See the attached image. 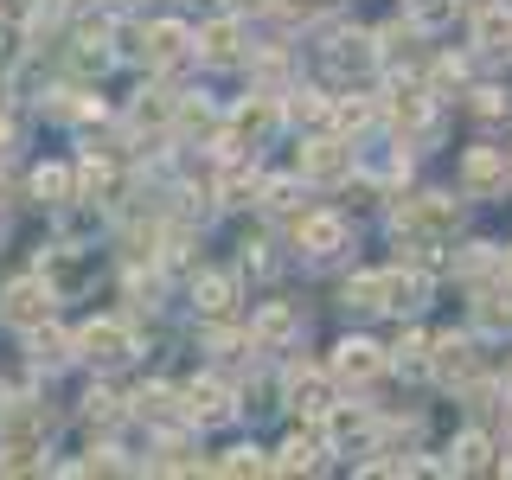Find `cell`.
<instances>
[{
    "instance_id": "cb8c5ba5",
    "label": "cell",
    "mask_w": 512,
    "mask_h": 480,
    "mask_svg": "<svg viewBox=\"0 0 512 480\" xmlns=\"http://www.w3.org/2000/svg\"><path fill=\"white\" fill-rule=\"evenodd\" d=\"M455 7H461V0H404V13H410L416 32H442L448 20H455Z\"/></svg>"
},
{
    "instance_id": "5bb4252c",
    "label": "cell",
    "mask_w": 512,
    "mask_h": 480,
    "mask_svg": "<svg viewBox=\"0 0 512 480\" xmlns=\"http://www.w3.org/2000/svg\"><path fill=\"white\" fill-rule=\"evenodd\" d=\"M288 410H301V416H327V404H333V384L320 378V372H308V365H295L288 372Z\"/></svg>"
},
{
    "instance_id": "7c38bea8",
    "label": "cell",
    "mask_w": 512,
    "mask_h": 480,
    "mask_svg": "<svg viewBox=\"0 0 512 480\" xmlns=\"http://www.w3.org/2000/svg\"><path fill=\"white\" fill-rule=\"evenodd\" d=\"M327 442H333V448H372V442H378V416H372V410H340V404H327Z\"/></svg>"
},
{
    "instance_id": "f546056e",
    "label": "cell",
    "mask_w": 512,
    "mask_h": 480,
    "mask_svg": "<svg viewBox=\"0 0 512 480\" xmlns=\"http://www.w3.org/2000/svg\"><path fill=\"white\" fill-rule=\"evenodd\" d=\"M135 416H154V423H167V416H173V391H167V384H148V391L135 397Z\"/></svg>"
},
{
    "instance_id": "7a4b0ae2",
    "label": "cell",
    "mask_w": 512,
    "mask_h": 480,
    "mask_svg": "<svg viewBox=\"0 0 512 480\" xmlns=\"http://www.w3.org/2000/svg\"><path fill=\"white\" fill-rule=\"evenodd\" d=\"M71 352H77V359H90L96 372H116V365L135 359V333H128L122 320H109V314H103V320H90V327L71 340Z\"/></svg>"
},
{
    "instance_id": "74e56055",
    "label": "cell",
    "mask_w": 512,
    "mask_h": 480,
    "mask_svg": "<svg viewBox=\"0 0 512 480\" xmlns=\"http://www.w3.org/2000/svg\"><path fill=\"white\" fill-rule=\"evenodd\" d=\"M84 410L96 416V423H116V397H109V391H90V397H84Z\"/></svg>"
},
{
    "instance_id": "836d02e7",
    "label": "cell",
    "mask_w": 512,
    "mask_h": 480,
    "mask_svg": "<svg viewBox=\"0 0 512 480\" xmlns=\"http://www.w3.org/2000/svg\"><path fill=\"white\" fill-rule=\"evenodd\" d=\"M423 352H429V340H416V333H410V340L397 346V372H404V378H423V372H429Z\"/></svg>"
},
{
    "instance_id": "30bf717a",
    "label": "cell",
    "mask_w": 512,
    "mask_h": 480,
    "mask_svg": "<svg viewBox=\"0 0 512 480\" xmlns=\"http://www.w3.org/2000/svg\"><path fill=\"white\" fill-rule=\"evenodd\" d=\"M192 58H205V64H237V58H244V26H237V20L199 26V32H192Z\"/></svg>"
},
{
    "instance_id": "9a60e30c",
    "label": "cell",
    "mask_w": 512,
    "mask_h": 480,
    "mask_svg": "<svg viewBox=\"0 0 512 480\" xmlns=\"http://www.w3.org/2000/svg\"><path fill=\"white\" fill-rule=\"evenodd\" d=\"M429 372H436L442 384H468L474 378V340H455V333L436 340L429 346Z\"/></svg>"
},
{
    "instance_id": "d4e9b609",
    "label": "cell",
    "mask_w": 512,
    "mask_h": 480,
    "mask_svg": "<svg viewBox=\"0 0 512 480\" xmlns=\"http://www.w3.org/2000/svg\"><path fill=\"white\" fill-rule=\"evenodd\" d=\"M32 192H39V205L77 199V192H71V173H64V167H39V173H32Z\"/></svg>"
},
{
    "instance_id": "4316f807",
    "label": "cell",
    "mask_w": 512,
    "mask_h": 480,
    "mask_svg": "<svg viewBox=\"0 0 512 480\" xmlns=\"http://www.w3.org/2000/svg\"><path fill=\"white\" fill-rule=\"evenodd\" d=\"M346 308H359V314L384 308V276H352L346 282Z\"/></svg>"
},
{
    "instance_id": "5b68a950",
    "label": "cell",
    "mask_w": 512,
    "mask_h": 480,
    "mask_svg": "<svg viewBox=\"0 0 512 480\" xmlns=\"http://www.w3.org/2000/svg\"><path fill=\"white\" fill-rule=\"evenodd\" d=\"M301 180H314V186L352 180V148H346V141H333V135L308 141V148H301Z\"/></svg>"
},
{
    "instance_id": "d590c367",
    "label": "cell",
    "mask_w": 512,
    "mask_h": 480,
    "mask_svg": "<svg viewBox=\"0 0 512 480\" xmlns=\"http://www.w3.org/2000/svg\"><path fill=\"white\" fill-rule=\"evenodd\" d=\"M39 7H45V0H0V20H13V26H20V20H39Z\"/></svg>"
},
{
    "instance_id": "8d00e7d4",
    "label": "cell",
    "mask_w": 512,
    "mask_h": 480,
    "mask_svg": "<svg viewBox=\"0 0 512 480\" xmlns=\"http://www.w3.org/2000/svg\"><path fill=\"white\" fill-rule=\"evenodd\" d=\"M506 103H512L506 90H474V109H480V116H506Z\"/></svg>"
},
{
    "instance_id": "f1b7e54d",
    "label": "cell",
    "mask_w": 512,
    "mask_h": 480,
    "mask_svg": "<svg viewBox=\"0 0 512 480\" xmlns=\"http://www.w3.org/2000/svg\"><path fill=\"white\" fill-rule=\"evenodd\" d=\"M218 474H269V455L263 448H231V455L218 461Z\"/></svg>"
},
{
    "instance_id": "b9f144b4",
    "label": "cell",
    "mask_w": 512,
    "mask_h": 480,
    "mask_svg": "<svg viewBox=\"0 0 512 480\" xmlns=\"http://www.w3.org/2000/svg\"><path fill=\"white\" fill-rule=\"evenodd\" d=\"M506 269H512V250H506Z\"/></svg>"
},
{
    "instance_id": "83f0119b",
    "label": "cell",
    "mask_w": 512,
    "mask_h": 480,
    "mask_svg": "<svg viewBox=\"0 0 512 480\" xmlns=\"http://www.w3.org/2000/svg\"><path fill=\"white\" fill-rule=\"evenodd\" d=\"M282 116H295V122H327V103H320V90H288Z\"/></svg>"
},
{
    "instance_id": "7402d4cb",
    "label": "cell",
    "mask_w": 512,
    "mask_h": 480,
    "mask_svg": "<svg viewBox=\"0 0 512 480\" xmlns=\"http://www.w3.org/2000/svg\"><path fill=\"white\" fill-rule=\"evenodd\" d=\"M192 308H199L205 320L231 314V282H224V276H192Z\"/></svg>"
},
{
    "instance_id": "d6a6232c",
    "label": "cell",
    "mask_w": 512,
    "mask_h": 480,
    "mask_svg": "<svg viewBox=\"0 0 512 480\" xmlns=\"http://www.w3.org/2000/svg\"><path fill=\"white\" fill-rule=\"evenodd\" d=\"M429 84H436V96H455L461 84H468V64H461V58H442L436 71H429Z\"/></svg>"
},
{
    "instance_id": "4dcf8cb0",
    "label": "cell",
    "mask_w": 512,
    "mask_h": 480,
    "mask_svg": "<svg viewBox=\"0 0 512 480\" xmlns=\"http://www.w3.org/2000/svg\"><path fill=\"white\" fill-rule=\"evenodd\" d=\"M372 116H378V109L365 103V96H352V103H340V109H333V122H340L346 135H359V128H372Z\"/></svg>"
},
{
    "instance_id": "3957f363",
    "label": "cell",
    "mask_w": 512,
    "mask_h": 480,
    "mask_svg": "<svg viewBox=\"0 0 512 480\" xmlns=\"http://www.w3.org/2000/svg\"><path fill=\"white\" fill-rule=\"evenodd\" d=\"M384 109H391V122H397V141H436V109H429L423 84H397L384 96Z\"/></svg>"
},
{
    "instance_id": "f35d334b",
    "label": "cell",
    "mask_w": 512,
    "mask_h": 480,
    "mask_svg": "<svg viewBox=\"0 0 512 480\" xmlns=\"http://www.w3.org/2000/svg\"><path fill=\"white\" fill-rule=\"evenodd\" d=\"M487 269H493V250H487V244H480V250H468V256H461V276H487Z\"/></svg>"
},
{
    "instance_id": "4fadbf2b",
    "label": "cell",
    "mask_w": 512,
    "mask_h": 480,
    "mask_svg": "<svg viewBox=\"0 0 512 480\" xmlns=\"http://www.w3.org/2000/svg\"><path fill=\"white\" fill-rule=\"evenodd\" d=\"M301 333V314L288 308V301H269L263 314H256V327H250V346L256 352H276V346H288Z\"/></svg>"
},
{
    "instance_id": "484cf974",
    "label": "cell",
    "mask_w": 512,
    "mask_h": 480,
    "mask_svg": "<svg viewBox=\"0 0 512 480\" xmlns=\"http://www.w3.org/2000/svg\"><path fill=\"white\" fill-rule=\"evenodd\" d=\"M167 122H173V96H167V90H141L135 128H167Z\"/></svg>"
},
{
    "instance_id": "277c9868",
    "label": "cell",
    "mask_w": 512,
    "mask_h": 480,
    "mask_svg": "<svg viewBox=\"0 0 512 480\" xmlns=\"http://www.w3.org/2000/svg\"><path fill=\"white\" fill-rule=\"evenodd\" d=\"M52 301H58V288L45 276H20L0 295V314H7L13 327H39V320H52Z\"/></svg>"
},
{
    "instance_id": "6da1fadb",
    "label": "cell",
    "mask_w": 512,
    "mask_h": 480,
    "mask_svg": "<svg viewBox=\"0 0 512 480\" xmlns=\"http://www.w3.org/2000/svg\"><path fill=\"white\" fill-rule=\"evenodd\" d=\"M455 199H442V192H416V199L397 205V237L404 244H448L455 237Z\"/></svg>"
},
{
    "instance_id": "d6986e66",
    "label": "cell",
    "mask_w": 512,
    "mask_h": 480,
    "mask_svg": "<svg viewBox=\"0 0 512 480\" xmlns=\"http://www.w3.org/2000/svg\"><path fill=\"white\" fill-rule=\"evenodd\" d=\"M474 327L480 333H512V288H487L474 301Z\"/></svg>"
},
{
    "instance_id": "44dd1931",
    "label": "cell",
    "mask_w": 512,
    "mask_h": 480,
    "mask_svg": "<svg viewBox=\"0 0 512 480\" xmlns=\"http://www.w3.org/2000/svg\"><path fill=\"white\" fill-rule=\"evenodd\" d=\"M448 468H461V474H480V468H493V442L480 436V429H468L455 448H448Z\"/></svg>"
},
{
    "instance_id": "e575fe53",
    "label": "cell",
    "mask_w": 512,
    "mask_h": 480,
    "mask_svg": "<svg viewBox=\"0 0 512 480\" xmlns=\"http://www.w3.org/2000/svg\"><path fill=\"white\" fill-rule=\"evenodd\" d=\"M84 186H90V192H116V167L90 154V160H84Z\"/></svg>"
},
{
    "instance_id": "ba28073f",
    "label": "cell",
    "mask_w": 512,
    "mask_h": 480,
    "mask_svg": "<svg viewBox=\"0 0 512 480\" xmlns=\"http://www.w3.org/2000/svg\"><path fill=\"white\" fill-rule=\"evenodd\" d=\"M384 372V352L372 340H346L340 352H333V384H352V391H365V384H378Z\"/></svg>"
},
{
    "instance_id": "60d3db41",
    "label": "cell",
    "mask_w": 512,
    "mask_h": 480,
    "mask_svg": "<svg viewBox=\"0 0 512 480\" xmlns=\"http://www.w3.org/2000/svg\"><path fill=\"white\" fill-rule=\"evenodd\" d=\"M58 7H84V0H58Z\"/></svg>"
},
{
    "instance_id": "52a82bcc",
    "label": "cell",
    "mask_w": 512,
    "mask_h": 480,
    "mask_svg": "<svg viewBox=\"0 0 512 480\" xmlns=\"http://www.w3.org/2000/svg\"><path fill=\"white\" fill-rule=\"evenodd\" d=\"M512 160L506 148H468V160H461V186H468V199H493V192L506 186Z\"/></svg>"
},
{
    "instance_id": "2e32d148",
    "label": "cell",
    "mask_w": 512,
    "mask_h": 480,
    "mask_svg": "<svg viewBox=\"0 0 512 480\" xmlns=\"http://www.w3.org/2000/svg\"><path fill=\"white\" fill-rule=\"evenodd\" d=\"M384 308H391V314L429 308V276H423V269H391V276H384Z\"/></svg>"
},
{
    "instance_id": "8992f818",
    "label": "cell",
    "mask_w": 512,
    "mask_h": 480,
    "mask_svg": "<svg viewBox=\"0 0 512 480\" xmlns=\"http://www.w3.org/2000/svg\"><path fill=\"white\" fill-rule=\"evenodd\" d=\"M295 250L314 256V263L340 256V250H346V218H340V212H308V218L295 224Z\"/></svg>"
},
{
    "instance_id": "ab89813d",
    "label": "cell",
    "mask_w": 512,
    "mask_h": 480,
    "mask_svg": "<svg viewBox=\"0 0 512 480\" xmlns=\"http://www.w3.org/2000/svg\"><path fill=\"white\" fill-rule=\"evenodd\" d=\"M7 141H13V122H7V116H0V154H7Z\"/></svg>"
},
{
    "instance_id": "ac0fdd59",
    "label": "cell",
    "mask_w": 512,
    "mask_h": 480,
    "mask_svg": "<svg viewBox=\"0 0 512 480\" xmlns=\"http://www.w3.org/2000/svg\"><path fill=\"white\" fill-rule=\"evenodd\" d=\"M474 45H480V52H506V45H512V7H480Z\"/></svg>"
},
{
    "instance_id": "ffe728a7",
    "label": "cell",
    "mask_w": 512,
    "mask_h": 480,
    "mask_svg": "<svg viewBox=\"0 0 512 480\" xmlns=\"http://www.w3.org/2000/svg\"><path fill=\"white\" fill-rule=\"evenodd\" d=\"M26 346H32V359L39 365H64V359H77L71 352V340L52 327V320H39V327H26Z\"/></svg>"
},
{
    "instance_id": "603a6c76",
    "label": "cell",
    "mask_w": 512,
    "mask_h": 480,
    "mask_svg": "<svg viewBox=\"0 0 512 480\" xmlns=\"http://www.w3.org/2000/svg\"><path fill=\"white\" fill-rule=\"evenodd\" d=\"M276 474H308V468H320V436H295V442H282V455L269 461Z\"/></svg>"
},
{
    "instance_id": "8fae6325",
    "label": "cell",
    "mask_w": 512,
    "mask_h": 480,
    "mask_svg": "<svg viewBox=\"0 0 512 480\" xmlns=\"http://www.w3.org/2000/svg\"><path fill=\"white\" fill-rule=\"evenodd\" d=\"M186 416H192L199 429H212V423H231V416H237V397L224 391L218 378H199V384L186 391Z\"/></svg>"
},
{
    "instance_id": "e0dca14e",
    "label": "cell",
    "mask_w": 512,
    "mask_h": 480,
    "mask_svg": "<svg viewBox=\"0 0 512 480\" xmlns=\"http://www.w3.org/2000/svg\"><path fill=\"white\" fill-rule=\"evenodd\" d=\"M327 64H333V71H372V64H378V45L365 39V32H340V39L327 45Z\"/></svg>"
},
{
    "instance_id": "1f68e13d",
    "label": "cell",
    "mask_w": 512,
    "mask_h": 480,
    "mask_svg": "<svg viewBox=\"0 0 512 480\" xmlns=\"http://www.w3.org/2000/svg\"><path fill=\"white\" fill-rule=\"evenodd\" d=\"M269 7H276L282 20H301V26H308V20H320L327 7H340V0H269Z\"/></svg>"
},
{
    "instance_id": "9c48e42d",
    "label": "cell",
    "mask_w": 512,
    "mask_h": 480,
    "mask_svg": "<svg viewBox=\"0 0 512 480\" xmlns=\"http://www.w3.org/2000/svg\"><path fill=\"white\" fill-rule=\"evenodd\" d=\"M141 58H148L154 71H173L180 58H192V32H186L180 20H160V26H148V32H141Z\"/></svg>"
}]
</instances>
